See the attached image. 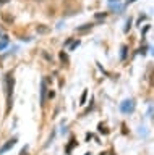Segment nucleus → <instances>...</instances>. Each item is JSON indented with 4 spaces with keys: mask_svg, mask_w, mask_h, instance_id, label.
Listing matches in <instances>:
<instances>
[{
    "mask_svg": "<svg viewBox=\"0 0 154 155\" xmlns=\"http://www.w3.org/2000/svg\"><path fill=\"white\" fill-rule=\"evenodd\" d=\"M13 86H15V79L12 78V73H8V74L5 76V91H7V100H8V107H7V108H8V110H10V107H12Z\"/></svg>",
    "mask_w": 154,
    "mask_h": 155,
    "instance_id": "1",
    "label": "nucleus"
},
{
    "mask_svg": "<svg viewBox=\"0 0 154 155\" xmlns=\"http://www.w3.org/2000/svg\"><path fill=\"white\" fill-rule=\"evenodd\" d=\"M15 144H16V139H15V137H13V139H10V140H7V144L3 145L2 149H0V155H3L5 152H8V150H10V149H12Z\"/></svg>",
    "mask_w": 154,
    "mask_h": 155,
    "instance_id": "2",
    "label": "nucleus"
},
{
    "mask_svg": "<svg viewBox=\"0 0 154 155\" xmlns=\"http://www.w3.org/2000/svg\"><path fill=\"white\" fill-rule=\"evenodd\" d=\"M91 28H93V24H83V26L78 28L76 31H78V32H84V31H88V29H91Z\"/></svg>",
    "mask_w": 154,
    "mask_h": 155,
    "instance_id": "3",
    "label": "nucleus"
},
{
    "mask_svg": "<svg viewBox=\"0 0 154 155\" xmlns=\"http://www.w3.org/2000/svg\"><path fill=\"white\" fill-rule=\"evenodd\" d=\"M37 32H41V34H47V32H49V28H46L44 24H41V26H37Z\"/></svg>",
    "mask_w": 154,
    "mask_h": 155,
    "instance_id": "4",
    "label": "nucleus"
},
{
    "mask_svg": "<svg viewBox=\"0 0 154 155\" xmlns=\"http://www.w3.org/2000/svg\"><path fill=\"white\" fill-rule=\"evenodd\" d=\"M42 102H44V94H46V84H44V82H42Z\"/></svg>",
    "mask_w": 154,
    "mask_h": 155,
    "instance_id": "5",
    "label": "nucleus"
},
{
    "mask_svg": "<svg viewBox=\"0 0 154 155\" xmlns=\"http://www.w3.org/2000/svg\"><path fill=\"white\" fill-rule=\"evenodd\" d=\"M105 16H107V13H98L96 15V18H105Z\"/></svg>",
    "mask_w": 154,
    "mask_h": 155,
    "instance_id": "6",
    "label": "nucleus"
},
{
    "mask_svg": "<svg viewBox=\"0 0 154 155\" xmlns=\"http://www.w3.org/2000/svg\"><path fill=\"white\" fill-rule=\"evenodd\" d=\"M55 97V92L54 91H49V99H54Z\"/></svg>",
    "mask_w": 154,
    "mask_h": 155,
    "instance_id": "7",
    "label": "nucleus"
},
{
    "mask_svg": "<svg viewBox=\"0 0 154 155\" xmlns=\"http://www.w3.org/2000/svg\"><path fill=\"white\" fill-rule=\"evenodd\" d=\"M84 100H86V92H84V94H83V95H81V104H83V102H84Z\"/></svg>",
    "mask_w": 154,
    "mask_h": 155,
    "instance_id": "8",
    "label": "nucleus"
},
{
    "mask_svg": "<svg viewBox=\"0 0 154 155\" xmlns=\"http://www.w3.org/2000/svg\"><path fill=\"white\" fill-rule=\"evenodd\" d=\"M5 2H8V0H0V3H5Z\"/></svg>",
    "mask_w": 154,
    "mask_h": 155,
    "instance_id": "9",
    "label": "nucleus"
}]
</instances>
